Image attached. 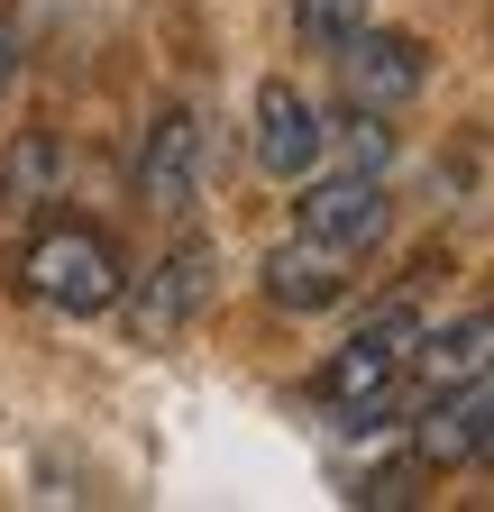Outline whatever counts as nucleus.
<instances>
[{
    "mask_svg": "<svg viewBox=\"0 0 494 512\" xmlns=\"http://www.w3.org/2000/svg\"><path fill=\"white\" fill-rule=\"evenodd\" d=\"M293 229H302V238H330V247H348V256H366V247L394 229V192H385V174H357V165L302 174Z\"/></svg>",
    "mask_w": 494,
    "mask_h": 512,
    "instance_id": "nucleus-3",
    "label": "nucleus"
},
{
    "mask_svg": "<svg viewBox=\"0 0 494 512\" xmlns=\"http://www.w3.org/2000/svg\"><path fill=\"white\" fill-rule=\"evenodd\" d=\"M46 183H55V138H46V128H28V138L0 156V211H28Z\"/></svg>",
    "mask_w": 494,
    "mask_h": 512,
    "instance_id": "nucleus-12",
    "label": "nucleus"
},
{
    "mask_svg": "<svg viewBox=\"0 0 494 512\" xmlns=\"http://www.w3.org/2000/svg\"><path fill=\"white\" fill-rule=\"evenodd\" d=\"M412 448H421L430 467H494V384L476 375V384H449V394H430V412H421Z\"/></svg>",
    "mask_w": 494,
    "mask_h": 512,
    "instance_id": "nucleus-9",
    "label": "nucleus"
},
{
    "mask_svg": "<svg viewBox=\"0 0 494 512\" xmlns=\"http://www.w3.org/2000/svg\"><path fill=\"white\" fill-rule=\"evenodd\" d=\"M0 83H10V19H0Z\"/></svg>",
    "mask_w": 494,
    "mask_h": 512,
    "instance_id": "nucleus-14",
    "label": "nucleus"
},
{
    "mask_svg": "<svg viewBox=\"0 0 494 512\" xmlns=\"http://www.w3.org/2000/svg\"><path fill=\"white\" fill-rule=\"evenodd\" d=\"M412 375H421V394H449V384L494 375V311H467V320H449V330H421Z\"/></svg>",
    "mask_w": 494,
    "mask_h": 512,
    "instance_id": "nucleus-10",
    "label": "nucleus"
},
{
    "mask_svg": "<svg viewBox=\"0 0 494 512\" xmlns=\"http://www.w3.org/2000/svg\"><path fill=\"white\" fill-rule=\"evenodd\" d=\"M330 64H339V92L357 110H412L421 83H430V46L412 28H357Z\"/></svg>",
    "mask_w": 494,
    "mask_h": 512,
    "instance_id": "nucleus-4",
    "label": "nucleus"
},
{
    "mask_svg": "<svg viewBox=\"0 0 494 512\" xmlns=\"http://www.w3.org/2000/svg\"><path fill=\"white\" fill-rule=\"evenodd\" d=\"M348 284H357V256L330 247V238H302V229L284 247H266V266H257V293L275 311H339Z\"/></svg>",
    "mask_w": 494,
    "mask_h": 512,
    "instance_id": "nucleus-6",
    "label": "nucleus"
},
{
    "mask_svg": "<svg viewBox=\"0 0 494 512\" xmlns=\"http://www.w3.org/2000/svg\"><path fill=\"white\" fill-rule=\"evenodd\" d=\"M19 284L46 302V311H65V320H101L119 311V293H129V275H119V247L92 229V220H55L28 238L19 256Z\"/></svg>",
    "mask_w": 494,
    "mask_h": 512,
    "instance_id": "nucleus-1",
    "label": "nucleus"
},
{
    "mask_svg": "<svg viewBox=\"0 0 494 512\" xmlns=\"http://www.w3.org/2000/svg\"><path fill=\"white\" fill-rule=\"evenodd\" d=\"M366 10H376V0H293V28H302V46H312V55H339V46L366 28Z\"/></svg>",
    "mask_w": 494,
    "mask_h": 512,
    "instance_id": "nucleus-13",
    "label": "nucleus"
},
{
    "mask_svg": "<svg viewBox=\"0 0 494 512\" xmlns=\"http://www.w3.org/2000/svg\"><path fill=\"white\" fill-rule=\"evenodd\" d=\"M202 192V110H156L147 147H138V202L156 220H183Z\"/></svg>",
    "mask_w": 494,
    "mask_h": 512,
    "instance_id": "nucleus-8",
    "label": "nucleus"
},
{
    "mask_svg": "<svg viewBox=\"0 0 494 512\" xmlns=\"http://www.w3.org/2000/svg\"><path fill=\"white\" fill-rule=\"evenodd\" d=\"M330 156L357 165V174H385V165H394V110H357V101H348V110L330 119Z\"/></svg>",
    "mask_w": 494,
    "mask_h": 512,
    "instance_id": "nucleus-11",
    "label": "nucleus"
},
{
    "mask_svg": "<svg viewBox=\"0 0 494 512\" xmlns=\"http://www.w3.org/2000/svg\"><path fill=\"white\" fill-rule=\"evenodd\" d=\"M211 275H220L211 238H174V247L156 256V275H147L138 293H119V302H129V330H138L147 348H156V339H174V330H193L202 302H211Z\"/></svg>",
    "mask_w": 494,
    "mask_h": 512,
    "instance_id": "nucleus-5",
    "label": "nucleus"
},
{
    "mask_svg": "<svg viewBox=\"0 0 494 512\" xmlns=\"http://www.w3.org/2000/svg\"><path fill=\"white\" fill-rule=\"evenodd\" d=\"M412 348H421V320H412V311H385L376 330H357V339L312 375V394L339 412V430H376L385 403H394V375L412 366Z\"/></svg>",
    "mask_w": 494,
    "mask_h": 512,
    "instance_id": "nucleus-2",
    "label": "nucleus"
},
{
    "mask_svg": "<svg viewBox=\"0 0 494 512\" xmlns=\"http://www.w3.org/2000/svg\"><path fill=\"white\" fill-rule=\"evenodd\" d=\"M257 174H275V183H302V174H321V156H330V119L302 101L293 83H257Z\"/></svg>",
    "mask_w": 494,
    "mask_h": 512,
    "instance_id": "nucleus-7",
    "label": "nucleus"
}]
</instances>
